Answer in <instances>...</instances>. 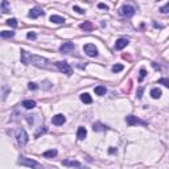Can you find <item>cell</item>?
<instances>
[{"label":"cell","mask_w":169,"mask_h":169,"mask_svg":"<svg viewBox=\"0 0 169 169\" xmlns=\"http://www.w3.org/2000/svg\"><path fill=\"white\" fill-rule=\"evenodd\" d=\"M21 62L25 65H33L37 66L40 69H53V66L50 65L49 59H46L41 56H36V54H31L24 49H21Z\"/></svg>","instance_id":"1"},{"label":"cell","mask_w":169,"mask_h":169,"mask_svg":"<svg viewBox=\"0 0 169 169\" xmlns=\"http://www.w3.org/2000/svg\"><path fill=\"white\" fill-rule=\"evenodd\" d=\"M17 164L23 165V167L32 168V169H44V167H42L38 161L33 160V158H29V157H25V156H20L17 160Z\"/></svg>","instance_id":"2"},{"label":"cell","mask_w":169,"mask_h":169,"mask_svg":"<svg viewBox=\"0 0 169 169\" xmlns=\"http://www.w3.org/2000/svg\"><path fill=\"white\" fill-rule=\"evenodd\" d=\"M16 141H17L19 145H21V147H24V145L28 143V135H26V132L24 128H17L16 130Z\"/></svg>","instance_id":"3"},{"label":"cell","mask_w":169,"mask_h":169,"mask_svg":"<svg viewBox=\"0 0 169 169\" xmlns=\"http://www.w3.org/2000/svg\"><path fill=\"white\" fill-rule=\"evenodd\" d=\"M56 68H57L61 73L66 74V75H71V74H73L71 66L69 65L66 61H58V62H56Z\"/></svg>","instance_id":"4"},{"label":"cell","mask_w":169,"mask_h":169,"mask_svg":"<svg viewBox=\"0 0 169 169\" xmlns=\"http://www.w3.org/2000/svg\"><path fill=\"white\" fill-rule=\"evenodd\" d=\"M135 7H132L130 4H124L120 7V9H119V15L124 16V17H131V16L135 15Z\"/></svg>","instance_id":"5"},{"label":"cell","mask_w":169,"mask_h":169,"mask_svg":"<svg viewBox=\"0 0 169 169\" xmlns=\"http://www.w3.org/2000/svg\"><path fill=\"white\" fill-rule=\"evenodd\" d=\"M83 50L85 53L89 56V57H97L98 56V49L94 44H86L83 46Z\"/></svg>","instance_id":"6"},{"label":"cell","mask_w":169,"mask_h":169,"mask_svg":"<svg viewBox=\"0 0 169 169\" xmlns=\"http://www.w3.org/2000/svg\"><path fill=\"white\" fill-rule=\"evenodd\" d=\"M75 46L73 42H64L61 46H59V52L64 53V54H71L73 52H74Z\"/></svg>","instance_id":"7"},{"label":"cell","mask_w":169,"mask_h":169,"mask_svg":"<svg viewBox=\"0 0 169 169\" xmlns=\"http://www.w3.org/2000/svg\"><path fill=\"white\" fill-rule=\"evenodd\" d=\"M125 122H127L128 125H135V124H141V125H147V122L144 120H140L139 118L134 116V115H128L127 118H125Z\"/></svg>","instance_id":"8"},{"label":"cell","mask_w":169,"mask_h":169,"mask_svg":"<svg viewBox=\"0 0 169 169\" xmlns=\"http://www.w3.org/2000/svg\"><path fill=\"white\" fill-rule=\"evenodd\" d=\"M62 165L65 167H71V168H81V163L74 158H66V160H62Z\"/></svg>","instance_id":"9"},{"label":"cell","mask_w":169,"mask_h":169,"mask_svg":"<svg viewBox=\"0 0 169 169\" xmlns=\"http://www.w3.org/2000/svg\"><path fill=\"white\" fill-rule=\"evenodd\" d=\"M66 122V118H65V115H62V114H57V115H54L52 119V123L54 124V125H62Z\"/></svg>","instance_id":"10"},{"label":"cell","mask_w":169,"mask_h":169,"mask_svg":"<svg viewBox=\"0 0 169 169\" xmlns=\"http://www.w3.org/2000/svg\"><path fill=\"white\" fill-rule=\"evenodd\" d=\"M44 11H42L41 8H38V7H36V8H33V9H31V12L28 13V16L31 19H37V17H40V16H44Z\"/></svg>","instance_id":"11"},{"label":"cell","mask_w":169,"mask_h":169,"mask_svg":"<svg viewBox=\"0 0 169 169\" xmlns=\"http://www.w3.org/2000/svg\"><path fill=\"white\" fill-rule=\"evenodd\" d=\"M128 44H130V41H128L127 38H119V40H116V42H115V49H116V50H122V49H124Z\"/></svg>","instance_id":"12"},{"label":"cell","mask_w":169,"mask_h":169,"mask_svg":"<svg viewBox=\"0 0 169 169\" xmlns=\"http://www.w3.org/2000/svg\"><path fill=\"white\" fill-rule=\"evenodd\" d=\"M49 20H50L52 23H54V24H64V23H65V17L58 16V15H52Z\"/></svg>","instance_id":"13"},{"label":"cell","mask_w":169,"mask_h":169,"mask_svg":"<svg viewBox=\"0 0 169 169\" xmlns=\"http://www.w3.org/2000/svg\"><path fill=\"white\" fill-rule=\"evenodd\" d=\"M86 135H87V131H86L85 127H79L78 131H77V137L78 140H83V139L86 137Z\"/></svg>","instance_id":"14"},{"label":"cell","mask_w":169,"mask_h":169,"mask_svg":"<svg viewBox=\"0 0 169 169\" xmlns=\"http://www.w3.org/2000/svg\"><path fill=\"white\" fill-rule=\"evenodd\" d=\"M23 106H24L26 110H32V108L36 107V102L32 101V99H28V101H24V102H23Z\"/></svg>","instance_id":"15"},{"label":"cell","mask_w":169,"mask_h":169,"mask_svg":"<svg viewBox=\"0 0 169 169\" xmlns=\"http://www.w3.org/2000/svg\"><path fill=\"white\" fill-rule=\"evenodd\" d=\"M81 101L83 102V103H86V104L92 103V98L90 97V94H87V92H83V94H81Z\"/></svg>","instance_id":"16"},{"label":"cell","mask_w":169,"mask_h":169,"mask_svg":"<svg viewBox=\"0 0 169 169\" xmlns=\"http://www.w3.org/2000/svg\"><path fill=\"white\" fill-rule=\"evenodd\" d=\"M161 90L160 89H157V87H155V89H152L151 90V97L153 98V99H158V98H161Z\"/></svg>","instance_id":"17"},{"label":"cell","mask_w":169,"mask_h":169,"mask_svg":"<svg viewBox=\"0 0 169 169\" xmlns=\"http://www.w3.org/2000/svg\"><path fill=\"white\" fill-rule=\"evenodd\" d=\"M79 26H81V29H83L85 32H91V31H92V24H91L90 21H85V23H82V24L79 25Z\"/></svg>","instance_id":"18"},{"label":"cell","mask_w":169,"mask_h":169,"mask_svg":"<svg viewBox=\"0 0 169 169\" xmlns=\"http://www.w3.org/2000/svg\"><path fill=\"white\" fill-rule=\"evenodd\" d=\"M0 9H2L3 13H7L8 11H11V8H9V2H7V0H3L2 4H0Z\"/></svg>","instance_id":"19"},{"label":"cell","mask_w":169,"mask_h":169,"mask_svg":"<svg viewBox=\"0 0 169 169\" xmlns=\"http://www.w3.org/2000/svg\"><path fill=\"white\" fill-rule=\"evenodd\" d=\"M57 149H49V151H46V152H44V157H46V158H53V157H56L57 156Z\"/></svg>","instance_id":"20"},{"label":"cell","mask_w":169,"mask_h":169,"mask_svg":"<svg viewBox=\"0 0 169 169\" xmlns=\"http://www.w3.org/2000/svg\"><path fill=\"white\" fill-rule=\"evenodd\" d=\"M94 91H95V94L97 95H104L107 90H106L104 86H97V87L94 89Z\"/></svg>","instance_id":"21"},{"label":"cell","mask_w":169,"mask_h":169,"mask_svg":"<svg viewBox=\"0 0 169 169\" xmlns=\"http://www.w3.org/2000/svg\"><path fill=\"white\" fill-rule=\"evenodd\" d=\"M0 36H2L3 38H12L13 36H15V32H9V31H3L0 33Z\"/></svg>","instance_id":"22"},{"label":"cell","mask_w":169,"mask_h":169,"mask_svg":"<svg viewBox=\"0 0 169 169\" xmlns=\"http://www.w3.org/2000/svg\"><path fill=\"white\" fill-rule=\"evenodd\" d=\"M92 128H94V131H106L107 130V127L106 125H103V124H101V123H95L94 125H92Z\"/></svg>","instance_id":"23"},{"label":"cell","mask_w":169,"mask_h":169,"mask_svg":"<svg viewBox=\"0 0 169 169\" xmlns=\"http://www.w3.org/2000/svg\"><path fill=\"white\" fill-rule=\"evenodd\" d=\"M9 91H11V89H9L7 85H3V94H2L3 95V97H2L3 101H5V98H7V95H8Z\"/></svg>","instance_id":"24"},{"label":"cell","mask_w":169,"mask_h":169,"mask_svg":"<svg viewBox=\"0 0 169 169\" xmlns=\"http://www.w3.org/2000/svg\"><path fill=\"white\" fill-rule=\"evenodd\" d=\"M7 24H8L9 26H12V28H16V26H17V20L16 19H8L7 20Z\"/></svg>","instance_id":"25"},{"label":"cell","mask_w":169,"mask_h":169,"mask_svg":"<svg viewBox=\"0 0 169 169\" xmlns=\"http://www.w3.org/2000/svg\"><path fill=\"white\" fill-rule=\"evenodd\" d=\"M123 65H114L111 68V70H112V73H119V71H122L123 70Z\"/></svg>","instance_id":"26"},{"label":"cell","mask_w":169,"mask_h":169,"mask_svg":"<svg viewBox=\"0 0 169 169\" xmlns=\"http://www.w3.org/2000/svg\"><path fill=\"white\" fill-rule=\"evenodd\" d=\"M158 83H160V85H164L165 87L169 89V79H168V78H160V79H158Z\"/></svg>","instance_id":"27"},{"label":"cell","mask_w":169,"mask_h":169,"mask_svg":"<svg viewBox=\"0 0 169 169\" xmlns=\"http://www.w3.org/2000/svg\"><path fill=\"white\" fill-rule=\"evenodd\" d=\"M160 12L161 13H169V2L167 3V4H164L163 7L160 8Z\"/></svg>","instance_id":"28"},{"label":"cell","mask_w":169,"mask_h":169,"mask_svg":"<svg viewBox=\"0 0 169 169\" xmlns=\"http://www.w3.org/2000/svg\"><path fill=\"white\" fill-rule=\"evenodd\" d=\"M73 11H75V12H78L79 13V15H85V9H82L81 8V7H78V5H74V7H73Z\"/></svg>","instance_id":"29"},{"label":"cell","mask_w":169,"mask_h":169,"mask_svg":"<svg viewBox=\"0 0 169 169\" xmlns=\"http://www.w3.org/2000/svg\"><path fill=\"white\" fill-rule=\"evenodd\" d=\"M145 77H147V71H145V69H140V77H139V82H141Z\"/></svg>","instance_id":"30"},{"label":"cell","mask_w":169,"mask_h":169,"mask_svg":"<svg viewBox=\"0 0 169 169\" xmlns=\"http://www.w3.org/2000/svg\"><path fill=\"white\" fill-rule=\"evenodd\" d=\"M28 89H29V90H37L38 86H37V83H35V82H29V83H28Z\"/></svg>","instance_id":"31"},{"label":"cell","mask_w":169,"mask_h":169,"mask_svg":"<svg viewBox=\"0 0 169 169\" xmlns=\"http://www.w3.org/2000/svg\"><path fill=\"white\" fill-rule=\"evenodd\" d=\"M26 37H28V40H36V37H37V36H36L35 32H29L28 35H26Z\"/></svg>","instance_id":"32"},{"label":"cell","mask_w":169,"mask_h":169,"mask_svg":"<svg viewBox=\"0 0 169 169\" xmlns=\"http://www.w3.org/2000/svg\"><path fill=\"white\" fill-rule=\"evenodd\" d=\"M98 8H101V9H106V11H107L108 7L106 5V4H103V3H99V4H98Z\"/></svg>","instance_id":"33"},{"label":"cell","mask_w":169,"mask_h":169,"mask_svg":"<svg viewBox=\"0 0 169 169\" xmlns=\"http://www.w3.org/2000/svg\"><path fill=\"white\" fill-rule=\"evenodd\" d=\"M44 132H46V128H41V130H40V131L37 132V134L35 135V136H36V137H38V136H40V134H44Z\"/></svg>","instance_id":"34"},{"label":"cell","mask_w":169,"mask_h":169,"mask_svg":"<svg viewBox=\"0 0 169 169\" xmlns=\"http://www.w3.org/2000/svg\"><path fill=\"white\" fill-rule=\"evenodd\" d=\"M141 94H143V87L139 89V92H137V98H139V99L141 98Z\"/></svg>","instance_id":"35"},{"label":"cell","mask_w":169,"mask_h":169,"mask_svg":"<svg viewBox=\"0 0 169 169\" xmlns=\"http://www.w3.org/2000/svg\"><path fill=\"white\" fill-rule=\"evenodd\" d=\"M108 152H110V153H114V152H115V148H114V147H111L110 149H108Z\"/></svg>","instance_id":"36"}]
</instances>
